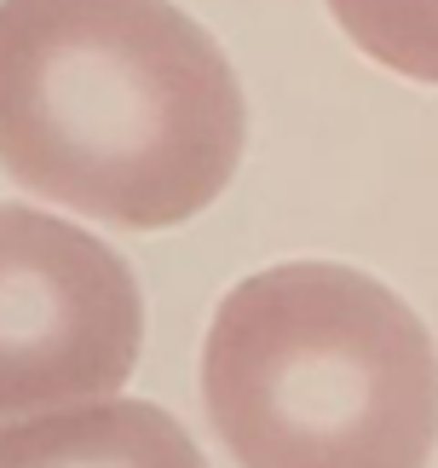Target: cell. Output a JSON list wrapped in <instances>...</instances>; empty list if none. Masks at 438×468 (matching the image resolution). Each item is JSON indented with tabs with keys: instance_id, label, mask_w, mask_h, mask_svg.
Listing matches in <instances>:
<instances>
[{
	"instance_id": "1",
	"label": "cell",
	"mask_w": 438,
	"mask_h": 468,
	"mask_svg": "<svg viewBox=\"0 0 438 468\" xmlns=\"http://www.w3.org/2000/svg\"><path fill=\"white\" fill-rule=\"evenodd\" d=\"M243 87L173 0H0V168L127 231L231 186Z\"/></svg>"
},
{
	"instance_id": "2",
	"label": "cell",
	"mask_w": 438,
	"mask_h": 468,
	"mask_svg": "<svg viewBox=\"0 0 438 468\" xmlns=\"http://www.w3.org/2000/svg\"><path fill=\"white\" fill-rule=\"evenodd\" d=\"M203 405L243 468H427L438 347L370 272L288 261L219 301Z\"/></svg>"
},
{
	"instance_id": "3",
	"label": "cell",
	"mask_w": 438,
	"mask_h": 468,
	"mask_svg": "<svg viewBox=\"0 0 438 468\" xmlns=\"http://www.w3.org/2000/svg\"><path fill=\"white\" fill-rule=\"evenodd\" d=\"M139 347L144 301L116 249L41 208L0 203V422L110 399Z\"/></svg>"
},
{
	"instance_id": "4",
	"label": "cell",
	"mask_w": 438,
	"mask_h": 468,
	"mask_svg": "<svg viewBox=\"0 0 438 468\" xmlns=\"http://www.w3.org/2000/svg\"><path fill=\"white\" fill-rule=\"evenodd\" d=\"M0 468H208L162 405L99 399L0 428Z\"/></svg>"
},
{
	"instance_id": "5",
	"label": "cell",
	"mask_w": 438,
	"mask_h": 468,
	"mask_svg": "<svg viewBox=\"0 0 438 468\" xmlns=\"http://www.w3.org/2000/svg\"><path fill=\"white\" fill-rule=\"evenodd\" d=\"M328 12L346 41L392 76L438 87V0H328Z\"/></svg>"
}]
</instances>
